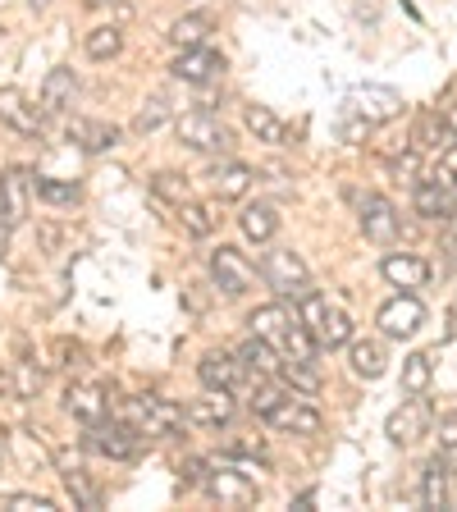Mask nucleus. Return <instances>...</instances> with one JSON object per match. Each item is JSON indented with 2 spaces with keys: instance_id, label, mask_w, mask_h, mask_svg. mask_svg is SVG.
<instances>
[{
  "instance_id": "f257e3e1",
  "label": "nucleus",
  "mask_w": 457,
  "mask_h": 512,
  "mask_svg": "<svg viewBox=\"0 0 457 512\" xmlns=\"http://www.w3.org/2000/svg\"><path fill=\"white\" fill-rule=\"evenodd\" d=\"M298 320L307 325L311 334H316L320 348H343V343H352V320H348V311L330 307V302L320 298L316 288H311L307 298H298Z\"/></svg>"
},
{
  "instance_id": "f03ea898",
  "label": "nucleus",
  "mask_w": 457,
  "mask_h": 512,
  "mask_svg": "<svg viewBox=\"0 0 457 512\" xmlns=\"http://www.w3.org/2000/svg\"><path fill=\"white\" fill-rule=\"evenodd\" d=\"M261 279L275 288L279 298H307L311 293V270L293 247H275V252H266V261H261Z\"/></svg>"
},
{
  "instance_id": "7ed1b4c3",
  "label": "nucleus",
  "mask_w": 457,
  "mask_h": 512,
  "mask_svg": "<svg viewBox=\"0 0 457 512\" xmlns=\"http://www.w3.org/2000/svg\"><path fill=\"white\" fill-rule=\"evenodd\" d=\"M183 421H188V407L170 403V398H156V394H142L128 403V426H138L142 435H179Z\"/></svg>"
},
{
  "instance_id": "20e7f679",
  "label": "nucleus",
  "mask_w": 457,
  "mask_h": 512,
  "mask_svg": "<svg viewBox=\"0 0 457 512\" xmlns=\"http://www.w3.org/2000/svg\"><path fill=\"white\" fill-rule=\"evenodd\" d=\"M430 421H435V412H430V403L421 394H407L403 407H394L389 412V421H384V435L394 439L398 448H412L421 444V439L430 435Z\"/></svg>"
},
{
  "instance_id": "39448f33",
  "label": "nucleus",
  "mask_w": 457,
  "mask_h": 512,
  "mask_svg": "<svg viewBox=\"0 0 457 512\" xmlns=\"http://www.w3.org/2000/svg\"><path fill=\"white\" fill-rule=\"evenodd\" d=\"M174 133H179V142L183 147H192V151H229L234 147L229 128H224L211 110H188V115H179Z\"/></svg>"
},
{
  "instance_id": "423d86ee",
  "label": "nucleus",
  "mask_w": 457,
  "mask_h": 512,
  "mask_svg": "<svg viewBox=\"0 0 457 512\" xmlns=\"http://www.w3.org/2000/svg\"><path fill=\"white\" fill-rule=\"evenodd\" d=\"M211 279H215V288H220L224 298H243L247 288H252V279H256V266L238 252V247L220 243L211 252Z\"/></svg>"
},
{
  "instance_id": "0eeeda50",
  "label": "nucleus",
  "mask_w": 457,
  "mask_h": 512,
  "mask_svg": "<svg viewBox=\"0 0 457 512\" xmlns=\"http://www.w3.org/2000/svg\"><path fill=\"white\" fill-rule=\"evenodd\" d=\"M412 202H416L421 220H448V215L457 211V179L448 170L430 174V179H416Z\"/></svg>"
},
{
  "instance_id": "6e6552de",
  "label": "nucleus",
  "mask_w": 457,
  "mask_h": 512,
  "mask_svg": "<svg viewBox=\"0 0 457 512\" xmlns=\"http://www.w3.org/2000/svg\"><path fill=\"white\" fill-rule=\"evenodd\" d=\"M375 325L384 330V339H412V334L426 325V307H421L416 293H398V298H389L380 307Z\"/></svg>"
},
{
  "instance_id": "1a4fd4ad",
  "label": "nucleus",
  "mask_w": 457,
  "mask_h": 512,
  "mask_svg": "<svg viewBox=\"0 0 457 512\" xmlns=\"http://www.w3.org/2000/svg\"><path fill=\"white\" fill-rule=\"evenodd\" d=\"M87 448H96L101 458H115V462H128L138 458L142 448V430L138 426H115V421H96V426H87Z\"/></svg>"
},
{
  "instance_id": "9d476101",
  "label": "nucleus",
  "mask_w": 457,
  "mask_h": 512,
  "mask_svg": "<svg viewBox=\"0 0 457 512\" xmlns=\"http://www.w3.org/2000/svg\"><path fill=\"white\" fill-rule=\"evenodd\" d=\"M206 494L211 499H220L224 508H247V503H256V480L247 476V471H229V467H215L206 471Z\"/></svg>"
},
{
  "instance_id": "9b49d317",
  "label": "nucleus",
  "mask_w": 457,
  "mask_h": 512,
  "mask_svg": "<svg viewBox=\"0 0 457 512\" xmlns=\"http://www.w3.org/2000/svg\"><path fill=\"white\" fill-rule=\"evenodd\" d=\"M0 124H10L14 133H23V138H37L46 124V110L32 106L19 87H0Z\"/></svg>"
},
{
  "instance_id": "f8f14e48",
  "label": "nucleus",
  "mask_w": 457,
  "mask_h": 512,
  "mask_svg": "<svg viewBox=\"0 0 457 512\" xmlns=\"http://www.w3.org/2000/svg\"><path fill=\"white\" fill-rule=\"evenodd\" d=\"M357 115H366L371 124H389V119L403 115V96L394 92V87H380V83H362L357 92H352L348 101Z\"/></svg>"
},
{
  "instance_id": "ddd939ff",
  "label": "nucleus",
  "mask_w": 457,
  "mask_h": 512,
  "mask_svg": "<svg viewBox=\"0 0 457 512\" xmlns=\"http://www.w3.org/2000/svg\"><path fill=\"white\" fill-rule=\"evenodd\" d=\"M357 215H362V234L371 238V243H394L398 238V211L389 197H380V192H371V197H362V206H357Z\"/></svg>"
},
{
  "instance_id": "4468645a",
  "label": "nucleus",
  "mask_w": 457,
  "mask_h": 512,
  "mask_svg": "<svg viewBox=\"0 0 457 512\" xmlns=\"http://www.w3.org/2000/svg\"><path fill=\"white\" fill-rule=\"evenodd\" d=\"M170 74L179 78V83H211L215 74H224V55L211 51V46H192V51H183L179 60L170 64Z\"/></svg>"
},
{
  "instance_id": "2eb2a0df",
  "label": "nucleus",
  "mask_w": 457,
  "mask_h": 512,
  "mask_svg": "<svg viewBox=\"0 0 457 512\" xmlns=\"http://www.w3.org/2000/svg\"><path fill=\"white\" fill-rule=\"evenodd\" d=\"M234 389H206L202 398H192L188 403V421L192 426H211V430H220V426H229L234 421Z\"/></svg>"
},
{
  "instance_id": "dca6fc26",
  "label": "nucleus",
  "mask_w": 457,
  "mask_h": 512,
  "mask_svg": "<svg viewBox=\"0 0 457 512\" xmlns=\"http://www.w3.org/2000/svg\"><path fill=\"white\" fill-rule=\"evenodd\" d=\"M32 192H37V179H32L28 170H5L0 174V206H5V215H10V224H23L28 220V202Z\"/></svg>"
},
{
  "instance_id": "f3484780",
  "label": "nucleus",
  "mask_w": 457,
  "mask_h": 512,
  "mask_svg": "<svg viewBox=\"0 0 457 512\" xmlns=\"http://www.w3.org/2000/svg\"><path fill=\"white\" fill-rule=\"evenodd\" d=\"M266 426L284 430V435H316V430H320V412L311 403H302V398L288 394L284 403H279L275 412L266 416Z\"/></svg>"
},
{
  "instance_id": "a211bd4d",
  "label": "nucleus",
  "mask_w": 457,
  "mask_h": 512,
  "mask_svg": "<svg viewBox=\"0 0 457 512\" xmlns=\"http://www.w3.org/2000/svg\"><path fill=\"white\" fill-rule=\"evenodd\" d=\"M380 275L389 279V284L398 288V293H412V288H421L430 279V266L421 261L416 252H389L380 261Z\"/></svg>"
},
{
  "instance_id": "6ab92c4d",
  "label": "nucleus",
  "mask_w": 457,
  "mask_h": 512,
  "mask_svg": "<svg viewBox=\"0 0 457 512\" xmlns=\"http://www.w3.org/2000/svg\"><path fill=\"white\" fill-rule=\"evenodd\" d=\"M256 183L252 165H243V160H224V165H215L211 170V188L220 202H238V197H247Z\"/></svg>"
},
{
  "instance_id": "aec40b11",
  "label": "nucleus",
  "mask_w": 457,
  "mask_h": 512,
  "mask_svg": "<svg viewBox=\"0 0 457 512\" xmlns=\"http://www.w3.org/2000/svg\"><path fill=\"white\" fill-rule=\"evenodd\" d=\"M238 362H243L247 375H256V380H270V375H279V366H284V357H279V348L270 339H261V334H252V339L238 348Z\"/></svg>"
},
{
  "instance_id": "412c9836",
  "label": "nucleus",
  "mask_w": 457,
  "mask_h": 512,
  "mask_svg": "<svg viewBox=\"0 0 457 512\" xmlns=\"http://www.w3.org/2000/svg\"><path fill=\"white\" fill-rule=\"evenodd\" d=\"M64 407H69V416H78L83 426H96V421H106L110 398L101 394L96 384H69V394H64Z\"/></svg>"
},
{
  "instance_id": "4be33fe9",
  "label": "nucleus",
  "mask_w": 457,
  "mask_h": 512,
  "mask_svg": "<svg viewBox=\"0 0 457 512\" xmlns=\"http://www.w3.org/2000/svg\"><path fill=\"white\" fill-rule=\"evenodd\" d=\"M74 96H78L74 69H51L46 83H42V101H37V106L46 110V119H55V115H64V110L74 106Z\"/></svg>"
},
{
  "instance_id": "5701e85b",
  "label": "nucleus",
  "mask_w": 457,
  "mask_h": 512,
  "mask_svg": "<svg viewBox=\"0 0 457 512\" xmlns=\"http://www.w3.org/2000/svg\"><path fill=\"white\" fill-rule=\"evenodd\" d=\"M197 375H202L206 389H238V380H243V362L229 357V352H206L202 362H197Z\"/></svg>"
},
{
  "instance_id": "b1692460",
  "label": "nucleus",
  "mask_w": 457,
  "mask_h": 512,
  "mask_svg": "<svg viewBox=\"0 0 457 512\" xmlns=\"http://www.w3.org/2000/svg\"><path fill=\"white\" fill-rule=\"evenodd\" d=\"M69 142H78L83 151H110L119 142V128L106 119H69Z\"/></svg>"
},
{
  "instance_id": "393cba45",
  "label": "nucleus",
  "mask_w": 457,
  "mask_h": 512,
  "mask_svg": "<svg viewBox=\"0 0 457 512\" xmlns=\"http://www.w3.org/2000/svg\"><path fill=\"white\" fill-rule=\"evenodd\" d=\"M348 366L357 380H380L384 375V348L375 339H352L348 343Z\"/></svg>"
},
{
  "instance_id": "a878e982",
  "label": "nucleus",
  "mask_w": 457,
  "mask_h": 512,
  "mask_svg": "<svg viewBox=\"0 0 457 512\" xmlns=\"http://www.w3.org/2000/svg\"><path fill=\"white\" fill-rule=\"evenodd\" d=\"M293 320H298V316H288V311L279 307V302H270V307H256L252 316H247V325H252V334H261V339H270V343L279 348Z\"/></svg>"
},
{
  "instance_id": "bb28decb",
  "label": "nucleus",
  "mask_w": 457,
  "mask_h": 512,
  "mask_svg": "<svg viewBox=\"0 0 457 512\" xmlns=\"http://www.w3.org/2000/svg\"><path fill=\"white\" fill-rule=\"evenodd\" d=\"M238 229H243L252 243H270V238L279 234V215H275V206H243V215H238Z\"/></svg>"
},
{
  "instance_id": "cd10ccee",
  "label": "nucleus",
  "mask_w": 457,
  "mask_h": 512,
  "mask_svg": "<svg viewBox=\"0 0 457 512\" xmlns=\"http://www.w3.org/2000/svg\"><path fill=\"white\" fill-rule=\"evenodd\" d=\"M448 480H453V471L444 467V458H430L426 462V476H421V503L426 508H448Z\"/></svg>"
},
{
  "instance_id": "c85d7f7f",
  "label": "nucleus",
  "mask_w": 457,
  "mask_h": 512,
  "mask_svg": "<svg viewBox=\"0 0 457 512\" xmlns=\"http://www.w3.org/2000/svg\"><path fill=\"white\" fill-rule=\"evenodd\" d=\"M211 14H183L179 23L170 28V42L179 46V51H192V46H206V32H211Z\"/></svg>"
},
{
  "instance_id": "c756f323",
  "label": "nucleus",
  "mask_w": 457,
  "mask_h": 512,
  "mask_svg": "<svg viewBox=\"0 0 457 512\" xmlns=\"http://www.w3.org/2000/svg\"><path fill=\"white\" fill-rule=\"evenodd\" d=\"M60 467H64V485H69V494H74L78 508H87V512L101 508V494H96V490H92V480L83 476L78 458H60Z\"/></svg>"
},
{
  "instance_id": "7c9ffc66",
  "label": "nucleus",
  "mask_w": 457,
  "mask_h": 512,
  "mask_svg": "<svg viewBox=\"0 0 457 512\" xmlns=\"http://www.w3.org/2000/svg\"><path fill=\"white\" fill-rule=\"evenodd\" d=\"M247 128L256 133V142H270V147H279V142L288 138L284 119H279L275 110H266V106H247Z\"/></svg>"
},
{
  "instance_id": "2f4dec72",
  "label": "nucleus",
  "mask_w": 457,
  "mask_h": 512,
  "mask_svg": "<svg viewBox=\"0 0 457 512\" xmlns=\"http://www.w3.org/2000/svg\"><path fill=\"white\" fill-rule=\"evenodd\" d=\"M119 46H124V32H119L115 23H101V28L87 32V55H92V60H115Z\"/></svg>"
},
{
  "instance_id": "473e14b6",
  "label": "nucleus",
  "mask_w": 457,
  "mask_h": 512,
  "mask_svg": "<svg viewBox=\"0 0 457 512\" xmlns=\"http://www.w3.org/2000/svg\"><path fill=\"white\" fill-rule=\"evenodd\" d=\"M430 375H435V366H430V352H412L403 362V389L407 394H426L430 389Z\"/></svg>"
},
{
  "instance_id": "72a5a7b5",
  "label": "nucleus",
  "mask_w": 457,
  "mask_h": 512,
  "mask_svg": "<svg viewBox=\"0 0 457 512\" xmlns=\"http://www.w3.org/2000/svg\"><path fill=\"white\" fill-rule=\"evenodd\" d=\"M279 375H284V384H293V389H302V394H320L316 362H293V357H284V366H279Z\"/></svg>"
},
{
  "instance_id": "f704fd0d",
  "label": "nucleus",
  "mask_w": 457,
  "mask_h": 512,
  "mask_svg": "<svg viewBox=\"0 0 457 512\" xmlns=\"http://www.w3.org/2000/svg\"><path fill=\"white\" fill-rule=\"evenodd\" d=\"M179 224H183V234H192V238H211L215 215L206 211V206H197V202H183L179 206Z\"/></svg>"
},
{
  "instance_id": "c9c22d12",
  "label": "nucleus",
  "mask_w": 457,
  "mask_h": 512,
  "mask_svg": "<svg viewBox=\"0 0 457 512\" xmlns=\"http://www.w3.org/2000/svg\"><path fill=\"white\" fill-rule=\"evenodd\" d=\"M151 192H156L160 202L183 206V202H188V179H183V174H174V170H160L156 179H151Z\"/></svg>"
},
{
  "instance_id": "e433bc0d",
  "label": "nucleus",
  "mask_w": 457,
  "mask_h": 512,
  "mask_svg": "<svg viewBox=\"0 0 457 512\" xmlns=\"http://www.w3.org/2000/svg\"><path fill=\"white\" fill-rule=\"evenodd\" d=\"M78 183H64V179H37V197L42 202H51V206H69V202H78Z\"/></svg>"
},
{
  "instance_id": "4c0bfd02",
  "label": "nucleus",
  "mask_w": 457,
  "mask_h": 512,
  "mask_svg": "<svg viewBox=\"0 0 457 512\" xmlns=\"http://www.w3.org/2000/svg\"><path fill=\"white\" fill-rule=\"evenodd\" d=\"M444 133H448V124H444V115H426V119H421V124H416V151H444V142H439V138H444Z\"/></svg>"
},
{
  "instance_id": "58836bf2",
  "label": "nucleus",
  "mask_w": 457,
  "mask_h": 512,
  "mask_svg": "<svg viewBox=\"0 0 457 512\" xmlns=\"http://www.w3.org/2000/svg\"><path fill=\"white\" fill-rule=\"evenodd\" d=\"M165 119H170V106L156 96V101H147V106L133 115V133H142V138H147V133H156V128L165 124Z\"/></svg>"
},
{
  "instance_id": "ea45409f",
  "label": "nucleus",
  "mask_w": 457,
  "mask_h": 512,
  "mask_svg": "<svg viewBox=\"0 0 457 512\" xmlns=\"http://www.w3.org/2000/svg\"><path fill=\"white\" fill-rule=\"evenodd\" d=\"M439 458L457 476V416H439Z\"/></svg>"
},
{
  "instance_id": "a19ab883",
  "label": "nucleus",
  "mask_w": 457,
  "mask_h": 512,
  "mask_svg": "<svg viewBox=\"0 0 457 512\" xmlns=\"http://www.w3.org/2000/svg\"><path fill=\"white\" fill-rule=\"evenodd\" d=\"M288 398V389H279V384H256V394H252V412L261 416V421H266L270 412H275L279 403H284Z\"/></svg>"
},
{
  "instance_id": "79ce46f5",
  "label": "nucleus",
  "mask_w": 457,
  "mask_h": 512,
  "mask_svg": "<svg viewBox=\"0 0 457 512\" xmlns=\"http://www.w3.org/2000/svg\"><path fill=\"white\" fill-rule=\"evenodd\" d=\"M371 128H375L371 119H366V115H357V110L348 106V115H343V124H339V138L357 147V142H366V133H371Z\"/></svg>"
},
{
  "instance_id": "37998d69",
  "label": "nucleus",
  "mask_w": 457,
  "mask_h": 512,
  "mask_svg": "<svg viewBox=\"0 0 457 512\" xmlns=\"http://www.w3.org/2000/svg\"><path fill=\"white\" fill-rule=\"evenodd\" d=\"M261 453H266V439L261 435H243L224 444V458H261Z\"/></svg>"
},
{
  "instance_id": "c03bdc74",
  "label": "nucleus",
  "mask_w": 457,
  "mask_h": 512,
  "mask_svg": "<svg viewBox=\"0 0 457 512\" xmlns=\"http://www.w3.org/2000/svg\"><path fill=\"white\" fill-rule=\"evenodd\" d=\"M5 508L10 512H55V503L46 499V494H10Z\"/></svg>"
},
{
  "instance_id": "a18cd8bd",
  "label": "nucleus",
  "mask_w": 457,
  "mask_h": 512,
  "mask_svg": "<svg viewBox=\"0 0 457 512\" xmlns=\"http://www.w3.org/2000/svg\"><path fill=\"white\" fill-rule=\"evenodd\" d=\"M37 389H42V371H37L32 362H23V371H19V398H32Z\"/></svg>"
},
{
  "instance_id": "49530a36",
  "label": "nucleus",
  "mask_w": 457,
  "mask_h": 512,
  "mask_svg": "<svg viewBox=\"0 0 457 512\" xmlns=\"http://www.w3.org/2000/svg\"><path fill=\"white\" fill-rule=\"evenodd\" d=\"M439 170H448L457 179V142H448V147L439 151Z\"/></svg>"
},
{
  "instance_id": "de8ad7c7",
  "label": "nucleus",
  "mask_w": 457,
  "mask_h": 512,
  "mask_svg": "<svg viewBox=\"0 0 457 512\" xmlns=\"http://www.w3.org/2000/svg\"><path fill=\"white\" fill-rule=\"evenodd\" d=\"M10 252V215H5V206H0V256Z\"/></svg>"
},
{
  "instance_id": "09e8293b",
  "label": "nucleus",
  "mask_w": 457,
  "mask_h": 512,
  "mask_svg": "<svg viewBox=\"0 0 457 512\" xmlns=\"http://www.w3.org/2000/svg\"><path fill=\"white\" fill-rule=\"evenodd\" d=\"M444 124H448V133H457V106L444 110Z\"/></svg>"
},
{
  "instance_id": "8fccbe9b",
  "label": "nucleus",
  "mask_w": 457,
  "mask_h": 512,
  "mask_svg": "<svg viewBox=\"0 0 457 512\" xmlns=\"http://www.w3.org/2000/svg\"><path fill=\"white\" fill-rule=\"evenodd\" d=\"M0 394H10V371L0 366Z\"/></svg>"
},
{
  "instance_id": "3c124183",
  "label": "nucleus",
  "mask_w": 457,
  "mask_h": 512,
  "mask_svg": "<svg viewBox=\"0 0 457 512\" xmlns=\"http://www.w3.org/2000/svg\"><path fill=\"white\" fill-rule=\"evenodd\" d=\"M87 5H106V0H87Z\"/></svg>"
},
{
  "instance_id": "603ef678",
  "label": "nucleus",
  "mask_w": 457,
  "mask_h": 512,
  "mask_svg": "<svg viewBox=\"0 0 457 512\" xmlns=\"http://www.w3.org/2000/svg\"><path fill=\"white\" fill-rule=\"evenodd\" d=\"M0 32H5V28H0Z\"/></svg>"
}]
</instances>
